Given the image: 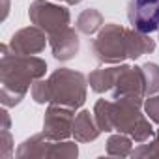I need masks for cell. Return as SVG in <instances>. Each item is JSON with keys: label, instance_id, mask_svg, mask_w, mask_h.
I'll return each mask as SVG.
<instances>
[{"label": "cell", "instance_id": "cell-1", "mask_svg": "<svg viewBox=\"0 0 159 159\" xmlns=\"http://www.w3.org/2000/svg\"><path fill=\"white\" fill-rule=\"evenodd\" d=\"M127 19L137 32H155L159 28V0H129Z\"/></svg>", "mask_w": 159, "mask_h": 159}]
</instances>
